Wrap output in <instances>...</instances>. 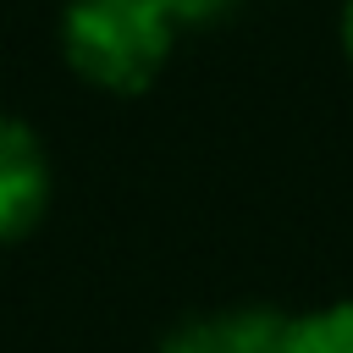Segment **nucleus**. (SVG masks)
<instances>
[{
    "mask_svg": "<svg viewBox=\"0 0 353 353\" xmlns=\"http://www.w3.org/2000/svg\"><path fill=\"white\" fill-rule=\"evenodd\" d=\"M171 17L154 0H72L61 44L77 77L110 94H138L171 55Z\"/></svg>",
    "mask_w": 353,
    "mask_h": 353,
    "instance_id": "nucleus-1",
    "label": "nucleus"
},
{
    "mask_svg": "<svg viewBox=\"0 0 353 353\" xmlns=\"http://www.w3.org/2000/svg\"><path fill=\"white\" fill-rule=\"evenodd\" d=\"M44 204H50V160L17 116H0V243L22 237L44 215Z\"/></svg>",
    "mask_w": 353,
    "mask_h": 353,
    "instance_id": "nucleus-2",
    "label": "nucleus"
},
{
    "mask_svg": "<svg viewBox=\"0 0 353 353\" xmlns=\"http://www.w3.org/2000/svg\"><path fill=\"white\" fill-rule=\"evenodd\" d=\"M281 314L276 309H226V314H199L165 336L160 353H276L281 342Z\"/></svg>",
    "mask_w": 353,
    "mask_h": 353,
    "instance_id": "nucleus-3",
    "label": "nucleus"
},
{
    "mask_svg": "<svg viewBox=\"0 0 353 353\" xmlns=\"http://www.w3.org/2000/svg\"><path fill=\"white\" fill-rule=\"evenodd\" d=\"M276 353H353V303H331L303 320H287Z\"/></svg>",
    "mask_w": 353,
    "mask_h": 353,
    "instance_id": "nucleus-4",
    "label": "nucleus"
},
{
    "mask_svg": "<svg viewBox=\"0 0 353 353\" xmlns=\"http://www.w3.org/2000/svg\"><path fill=\"white\" fill-rule=\"evenodd\" d=\"M165 17H171V28L176 22H210V17H221L232 0H154Z\"/></svg>",
    "mask_w": 353,
    "mask_h": 353,
    "instance_id": "nucleus-5",
    "label": "nucleus"
},
{
    "mask_svg": "<svg viewBox=\"0 0 353 353\" xmlns=\"http://www.w3.org/2000/svg\"><path fill=\"white\" fill-rule=\"evenodd\" d=\"M342 39H347V55H353V0H347V17H342Z\"/></svg>",
    "mask_w": 353,
    "mask_h": 353,
    "instance_id": "nucleus-6",
    "label": "nucleus"
}]
</instances>
